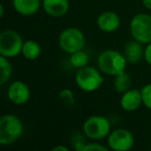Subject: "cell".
<instances>
[{
	"mask_svg": "<svg viewBox=\"0 0 151 151\" xmlns=\"http://www.w3.org/2000/svg\"><path fill=\"white\" fill-rule=\"evenodd\" d=\"M24 134L22 120L15 114H4L0 118V145L9 146Z\"/></svg>",
	"mask_w": 151,
	"mask_h": 151,
	"instance_id": "cell-2",
	"label": "cell"
},
{
	"mask_svg": "<svg viewBox=\"0 0 151 151\" xmlns=\"http://www.w3.org/2000/svg\"><path fill=\"white\" fill-rule=\"evenodd\" d=\"M109 149L114 151H128L134 145V136L129 129L116 128L107 138Z\"/></svg>",
	"mask_w": 151,
	"mask_h": 151,
	"instance_id": "cell-8",
	"label": "cell"
},
{
	"mask_svg": "<svg viewBox=\"0 0 151 151\" xmlns=\"http://www.w3.org/2000/svg\"><path fill=\"white\" fill-rule=\"evenodd\" d=\"M59 99L66 107H73L76 104V99L73 92L68 88H64L59 92Z\"/></svg>",
	"mask_w": 151,
	"mask_h": 151,
	"instance_id": "cell-19",
	"label": "cell"
},
{
	"mask_svg": "<svg viewBox=\"0 0 151 151\" xmlns=\"http://www.w3.org/2000/svg\"><path fill=\"white\" fill-rule=\"evenodd\" d=\"M42 7L52 18H62L68 13L69 0H42Z\"/></svg>",
	"mask_w": 151,
	"mask_h": 151,
	"instance_id": "cell-12",
	"label": "cell"
},
{
	"mask_svg": "<svg viewBox=\"0 0 151 151\" xmlns=\"http://www.w3.org/2000/svg\"><path fill=\"white\" fill-rule=\"evenodd\" d=\"M89 56L84 50L78 51V52L73 53L69 55V63L76 69L82 68V67L88 65Z\"/></svg>",
	"mask_w": 151,
	"mask_h": 151,
	"instance_id": "cell-18",
	"label": "cell"
},
{
	"mask_svg": "<svg viewBox=\"0 0 151 151\" xmlns=\"http://www.w3.org/2000/svg\"><path fill=\"white\" fill-rule=\"evenodd\" d=\"M144 52H145L144 45L137 42L134 40H132L125 44L122 53L125 56L128 63H130V64H137L142 59H144Z\"/></svg>",
	"mask_w": 151,
	"mask_h": 151,
	"instance_id": "cell-13",
	"label": "cell"
},
{
	"mask_svg": "<svg viewBox=\"0 0 151 151\" xmlns=\"http://www.w3.org/2000/svg\"><path fill=\"white\" fill-rule=\"evenodd\" d=\"M30 88L25 82L21 80L14 81L7 89V97L9 101L16 106H23L30 99Z\"/></svg>",
	"mask_w": 151,
	"mask_h": 151,
	"instance_id": "cell-9",
	"label": "cell"
},
{
	"mask_svg": "<svg viewBox=\"0 0 151 151\" xmlns=\"http://www.w3.org/2000/svg\"><path fill=\"white\" fill-rule=\"evenodd\" d=\"M144 60L147 64L151 65V42L145 45V52H144Z\"/></svg>",
	"mask_w": 151,
	"mask_h": 151,
	"instance_id": "cell-22",
	"label": "cell"
},
{
	"mask_svg": "<svg viewBox=\"0 0 151 151\" xmlns=\"http://www.w3.org/2000/svg\"><path fill=\"white\" fill-rule=\"evenodd\" d=\"M108 149L109 147L97 143V141H92L90 143L86 142L83 147V151H108Z\"/></svg>",
	"mask_w": 151,
	"mask_h": 151,
	"instance_id": "cell-21",
	"label": "cell"
},
{
	"mask_svg": "<svg viewBox=\"0 0 151 151\" xmlns=\"http://www.w3.org/2000/svg\"><path fill=\"white\" fill-rule=\"evenodd\" d=\"M142 3L145 9L151 11V0H142Z\"/></svg>",
	"mask_w": 151,
	"mask_h": 151,
	"instance_id": "cell-24",
	"label": "cell"
},
{
	"mask_svg": "<svg viewBox=\"0 0 151 151\" xmlns=\"http://www.w3.org/2000/svg\"><path fill=\"white\" fill-rule=\"evenodd\" d=\"M132 38L143 45L151 42V15L139 13L132 18L129 23Z\"/></svg>",
	"mask_w": 151,
	"mask_h": 151,
	"instance_id": "cell-7",
	"label": "cell"
},
{
	"mask_svg": "<svg viewBox=\"0 0 151 151\" xmlns=\"http://www.w3.org/2000/svg\"><path fill=\"white\" fill-rule=\"evenodd\" d=\"M24 40L21 34L14 29H5L0 33V56L15 58L22 54Z\"/></svg>",
	"mask_w": 151,
	"mask_h": 151,
	"instance_id": "cell-6",
	"label": "cell"
},
{
	"mask_svg": "<svg viewBox=\"0 0 151 151\" xmlns=\"http://www.w3.org/2000/svg\"><path fill=\"white\" fill-rule=\"evenodd\" d=\"M75 81L77 86L82 91L94 92L101 87L105 82V78L99 67L96 68L94 66L86 65L82 68L77 69Z\"/></svg>",
	"mask_w": 151,
	"mask_h": 151,
	"instance_id": "cell-3",
	"label": "cell"
},
{
	"mask_svg": "<svg viewBox=\"0 0 151 151\" xmlns=\"http://www.w3.org/2000/svg\"><path fill=\"white\" fill-rule=\"evenodd\" d=\"M42 54V47L36 40H24L23 48H22V55L27 60H36Z\"/></svg>",
	"mask_w": 151,
	"mask_h": 151,
	"instance_id": "cell-15",
	"label": "cell"
},
{
	"mask_svg": "<svg viewBox=\"0 0 151 151\" xmlns=\"http://www.w3.org/2000/svg\"><path fill=\"white\" fill-rule=\"evenodd\" d=\"M96 25L99 29L106 33H113L119 29L121 20L118 14L113 11H105L99 14L96 19Z\"/></svg>",
	"mask_w": 151,
	"mask_h": 151,
	"instance_id": "cell-10",
	"label": "cell"
},
{
	"mask_svg": "<svg viewBox=\"0 0 151 151\" xmlns=\"http://www.w3.org/2000/svg\"><path fill=\"white\" fill-rule=\"evenodd\" d=\"M132 77L126 71H123V73L114 77L113 88L116 92L120 93V94H122L125 91H127L128 89L132 88Z\"/></svg>",
	"mask_w": 151,
	"mask_h": 151,
	"instance_id": "cell-16",
	"label": "cell"
},
{
	"mask_svg": "<svg viewBox=\"0 0 151 151\" xmlns=\"http://www.w3.org/2000/svg\"><path fill=\"white\" fill-rule=\"evenodd\" d=\"M52 151H69V148L63 145H57L54 148H52Z\"/></svg>",
	"mask_w": 151,
	"mask_h": 151,
	"instance_id": "cell-23",
	"label": "cell"
},
{
	"mask_svg": "<svg viewBox=\"0 0 151 151\" xmlns=\"http://www.w3.org/2000/svg\"><path fill=\"white\" fill-rule=\"evenodd\" d=\"M13 75V65L9 58L0 56V85L3 86L9 81Z\"/></svg>",
	"mask_w": 151,
	"mask_h": 151,
	"instance_id": "cell-17",
	"label": "cell"
},
{
	"mask_svg": "<svg viewBox=\"0 0 151 151\" xmlns=\"http://www.w3.org/2000/svg\"><path fill=\"white\" fill-rule=\"evenodd\" d=\"M120 107L125 112H136L143 106L141 89L130 88L121 94L120 97Z\"/></svg>",
	"mask_w": 151,
	"mask_h": 151,
	"instance_id": "cell-11",
	"label": "cell"
},
{
	"mask_svg": "<svg viewBox=\"0 0 151 151\" xmlns=\"http://www.w3.org/2000/svg\"><path fill=\"white\" fill-rule=\"evenodd\" d=\"M83 134L91 141H101L108 138L111 132V122L106 116L92 115L84 121Z\"/></svg>",
	"mask_w": 151,
	"mask_h": 151,
	"instance_id": "cell-4",
	"label": "cell"
},
{
	"mask_svg": "<svg viewBox=\"0 0 151 151\" xmlns=\"http://www.w3.org/2000/svg\"><path fill=\"white\" fill-rule=\"evenodd\" d=\"M3 16H4V5L1 3L0 4V18H3Z\"/></svg>",
	"mask_w": 151,
	"mask_h": 151,
	"instance_id": "cell-25",
	"label": "cell"
},
{
	"mask_svg": "<svg viewBox=\"0 0 151 151\" xmlns=\"http://www.w3.org/2000/svg\"><path fill=\"white\" fill-rule=\"evenodd\" d=\"M141 94H142L143 106L151 111V83L144 85L141 88Z\"/></svg>",
	"mask_w": 151,
	"mask_h": 151,
	"instance_id": "cell-20",
	"label": "cell"
},
{
	"mask_svg": "<svg viewBox=\"0 0 151 151\" xmlns=\"http://www.w3.org/2000/svg\"><path fill=\"white\" fill-rule=\"evenodd\" d=\"M85 35L80 28L67 27L60 32L58 36V45L66 54L70 55L84 49Z\"/></svg>",
	"mask_w": 151,
	"mask_h": 151,
	"instance_id": "cell-5",
	"label": "cell"
},
{
	"mask_svg": "<svg viewBox=\"0 0 151 151\" xmlns=\"http://www.w3.org/2000/svg\"><path fill=\"white\" fill-rule=\"evenodd\" d=\"M127 60L123 53L114 49H107L97 57V67L106 76L115 77L125 71Z\"/></svg>",
	"mask_w": 151,
	"mask_h": 151,
	"instance_id": "cell-1",
	"label": "cell"
},
{
	"mask_svg": "<svg viewBox=\"0 0 151 151\" xmlns=\"http://www.w3.org/2000/svg\"><path fill=\"white\" fill-rule=\"evenodd\" d=\"M12 3L16 13L24 17L35 15L42 7V0H13Z\"/></svg>",
	"mask_w": 151,
	"mask_h": 151,
	"instance_id": "cell-14",
	"label": "cell"
}]
</instances>
